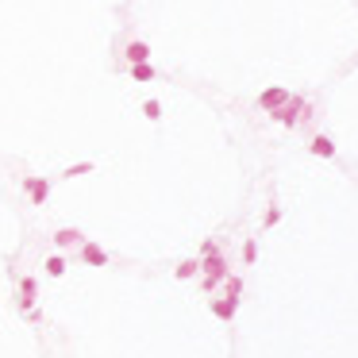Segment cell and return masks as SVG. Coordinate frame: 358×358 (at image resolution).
I'll use <instances>...</instances> for the list:
<instances>
[{
    "instance_id": "30bf717a",
    "label": "cell",
    "mask_w": 358,
    "mask_h": 358,
    "mask_svg": "<svg viewBox=\"0 0 358 358\" xmlns=\"http://www.w3.org/2000/svg\"><path fill=\"white\" fill-rule=\"evenodd\" d=\"M124 54H127V66H139V62H150V47H147L143 39H131V42H127V50H124Z\"/></svg>"
},
{
    "instance_id": "e0dca14e",
    "label": "cell",
    "mask_w": 358,
    "mask_h": 358,
    "mask_svg": "<svg viewBox=\"0 0 358 358\" xmlns=\"http://www.w3.org/2000/svg\"><path fill=\"white\" fill-rule=\"evenodd\" d=\"M277 224H282V204H277V200H270L266 216H262V227H277Z\"/></svg>"
},
{
    "instance_id": "8992f818",
    "label": "cell",
    "mask_w": 358,
    "mask_h": 358,
    "mask_svg": "<svg viewBox=\"0 0 358 358\" xmlns=\"http://www.w3.org/2000/svg\"><path fill=\"white\" fill-rule=\"evenodd\" d=\"M77 259H81L85 266H108V250H104V247H97V243H89V239H85L81 247H77Z\"/></svg>"
},
{
    "instance_id": "7c38bea8",
    "label": "cell",
    "mask_w": 358,
    "mask_h": 358,
    "mask_svg": "<svg viewBox=\"0 0 358 358\" xmlns=\"http://www.w3.org/2000/svg\"><path fill=\"white\" fill-rule=\"evenodd\" d=\"M66 266H70V262H66V254H50V259L42 262L47 277H62V274H66Z\"/></svg>"
},
{
    "instance_id": "3957f363",
    "label": "cell",
    "mask_w": 358,
    "mask_h": 358,
    "mask_svg": "<svg viewBox=\"0 0 358 358\" xmlns=\"http://www.w3.org/2000/svg\"><path fill=\"white\" fill-rule=\"evenodd\" d=\"M35 300H39V282H35L31 274H24L16 282V304H19L24 316H31V312H35Z\"/></svg>"
},
{
    "instance_id": "6da1fadb",
    "label": "cell",
    "mask_w": 358,
    "mask_h": 358,
    "mask_svg": "<svg viewBox=\"0 0 358 358\" xmlns=\"http://www.w3.org/2000/svg\"><path fill=\"white\" fill-rule=\"evenodd\" d=\"M200 277H204V293H220V285L231 277V262H227L224 250H216V254H209V259H200Z\"/></svg>"
},
{
    "instance_id": "2e32d148",
    "label": "cell",
    "mask_w": 358,
    "mask_h": 358,
    "mask_svg": "<svg viewBox=\"0 0 358 358\" xmlns=\"http://www.w3.org/2000/svg\"><path fill=\"white\" fill-rule=\"evenodd\" d=\"M92 170H97V162H77V166H66V170H62V177H66V181H74V177L92 174Z\"/></svg>"
},
{
    "instance_id": "8fae6325",
    "label": "cell",
    "mask_w": 358,
    "mask_h": 358,
    "mask_svg": "<svg viewBox=\"0 0 358 358\" xmlns=\"http://www.w3.org/2000/svg\"><path fill=\"white\" fill-rule=\"evenodd\" d=\"M197 274H200V259H181V262L174 266V277H177V282H189V277H197Z\"/></svg>"
},
{
    "instance_id": "ba28073f",
    "label": "cell",
    "mask_w": 358,
    "mask_h": 358,
    "mask_svg": "<svg viewBox=\"0 0 358 358\" xmlns=\"http://www.w3.org/2000/svg\"><path fill=\"white\" fill-rule=\"evenodd\" d=\"M309 154H316V158H335V154H339V147H335L332 135H312Z\"/></svg>"
},
{
    "instance_id": "d6986e66",
    "label": "cell",
    "mask_w": 358,
    "mask_h": 358,
    "mask_svg": "<svg viewBox=\"0 0 358 358\" xmlns=\"http://www.w3.org/2000/svg\"><path fill=\"white\" fill-rule=\"evenodd\" d=\"M216 239H204V243H200V254H197V259H209V254H216Z\"/></svg>"
},
{
    "instance_id": "4fadbf2b",
    "label": "cell",
    "mask_w": 358,
    "mask_h": 358,
    "mask_svg": "<svg viewBox=\"0 0 358 358\" xmlns=\"http://www.w3.org/2000/svg\"><path fill=\"white\" fill-rule=\"evenodd\" d=\"M127 74H131V81H154L158 70L150 66V62H139V66H127Z\"/></svg>"
},
{
    "instance_id": "ac0fdd59",
    "label": "cell",
    "mask_w": 358,
    "mask_h": 358,
    "mask_svg": "<svg viewBox=\"0 0 358 358\" xmlns=\"http://www.w3.org/2000/svg\"><path fill=\"white\" fill-rule=\"evenodd\" d=\"M143 116H147L150 124H158V120H162V104H158V100H143Z\"/></svg>"
},
{
    "instance_id": "5b68a950",
    "label": "cell",
    "mask_w": 358,
    "mask_h": 358,
    "mask_svg": "<svg viewBox=\"0 0 358 358\" xmlns=\"http://www.w3.org/2000/svg\"><path fill=\"white\" fill-rule=\"evenodd\" d=\"M24 193H27L31 204H47V200H50V181H47V177H39V174H27L24 177Z\"/></svg>"
},
{
    "instance_id": "277c9868",
    "label": "cell",
    "mask_w": 358,
    "mask_h": 358,
    "mask_svg": "<svg viewBox=\"0 0 358 358\" xmlns=\"http://www.w3.org/2000/svg\"><path fill=\"white\" fill-rule=\"evenodd\" d=\"M293 92L285 89V85H270V89L259 92V112H277L282 104H289Z\"/></svg>"
},
{
    "instance_id": "9a60e30c",
    "label": "cell",
    "mask_w": 358,
    "mask_h": 358,
    "mask_svg": "<svg viewBox=\"0 0 358 358\" xmlns=\"http://www.w3.org/2000/svg\"><path fill=\"white\" fill-rule=\"evenodd\" d=\"M254 259H259V239L247 235V243H243V266H254Z\"/></svg>"
},
{
    "instance_id": "5bb4252c",
    "label": "cell",
    "mask_w": 358,
    "mask_h": 358,
    "mask_svg": "<svg viewBox=\"0 0 358 358\" xmlns=\"http://www.w3.org/2000/svg\"><path fill=\"white\" fill-rule=\"evenodd\" d=\"M220 297H231V300H239L243 297V277L239 274H231L224 285H220Z\"/></svg>"
},
{
    "instance_id": "52a82bcc",
    "label": "cell",
    "mask_w": 358,
    "mask_h": 358,
    "mask_svg": "<svg viewBox=\"0 0 358 358\" xmlns=\"http://www.w3.org/2000/svg\"><path fill=\"white\" fill-rule=\"evenodd\" d=\"M50 239H54V247H58V250H70V247H81V243H85V231H77V227H58Z\"/></svg>"
},
{
    "instance_id": "7a4b0ae2",
    "label": "cell",
    "mask_w": 358,
    "mask_h": 358,
    "mask_svg": "<svg viewBox=\"0 0 358 358\" xmlns=\"http://www.w3.org/2000/svg\"><path fill=\"white\" fill-rule=\"evenodd\" d=\"M300 116H309V104H304V97H289V104H282L277 112H270V120H277L282 127H297L300 124Z\"/></svg>"
},
{
    "instance_id": "9c48e42d",
    "label": "cell",
    "mask_w": 358,
    "mask_h": 358,
    "mask_svg": "<svg viewBox=\"0 0 358 358\" xmlns=\"http://www.w3.org/2000/svg\"><path fill=\"white\" fill-rule=\"evenodd\" d=\"M235 312H239V300H231V297H212V316H216V320L231 324Z\"/></svg>"
}]
</instances>
